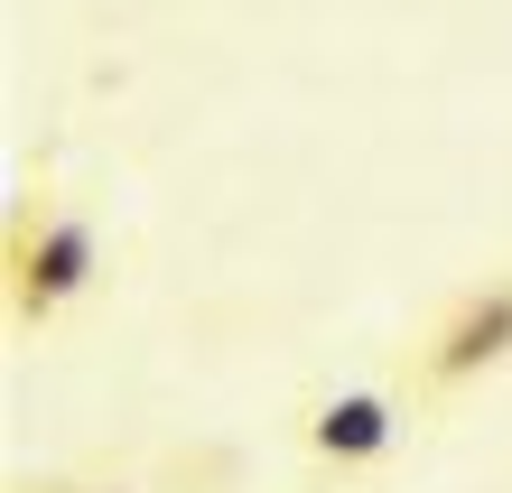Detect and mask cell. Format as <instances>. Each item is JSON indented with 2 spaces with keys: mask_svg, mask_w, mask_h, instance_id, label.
I'll return each mask as SVG.
<instances>
[{
  "mask_svg": "<svg viewBox=\"0 0 512 493\" xmlns=\"http://www.w3.org/2000/svg\"><path fill=\"white\" fill-rule=\"evenodd\" d=\"M94 270H103V242H94V224H84L66 196L28 187L10 205V233H0V298H10L19 335L56 326L84 289H94Z\"/></svg>",
  "mask_w": 512,
  "mask_h": 493,
  "instance_id": "cell-1",
  "label": "cell"
},
{
  "mask_svg": "<svg viewBox=\"0 0 512 493\" xmlns=\"http://www.w3.org/2000/svg\"><path fill=\"white\" fill-rule=\"evenodd\" d=\"M503 363H512V270H485V280H466L429 326H419L410 400H457L485 373H503Z\"/></svg>",
  "mask_w": 512,
  "mask_h": 493,
  "instance_id": "cell-2",
  "label": "cell"
},
{
  "mask_svg": "<svg viewBox=\"0 0 512 493\" xmlns=\"http://www.w3.org/2000/svg\"><path fill=\"white\" fill-rule=\"evenodd\" d=\"M298 438H308V456H317L326 475H373L382 456L401 447V391H373V382L326 391V400H308Z\"/></svg>",
  "mask_w": 512,
  "mask_h": 493,
  "instance_id": "cell-3",
  "label": "cell"
},
{
  "mask_svg": "<svg viewBox=\"0 0 512 493\" xmlns=\"http://www.w3.org/2000/svg\"><path fill=\"white\" fill-rule=\"evenodd\" d=\"M19 493H131V484H84V475H38V484H19Z\"/></svg>",
  "mask_w": 512,
  "mask_h": 493,
  "instance_id": "cell-4",
  "label": "cell"
}]
</instances>
